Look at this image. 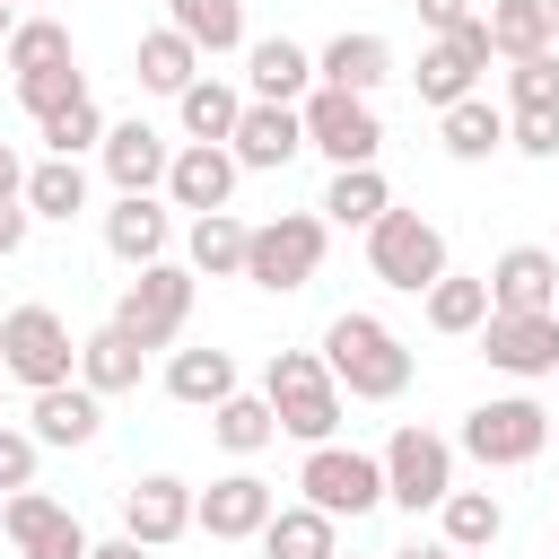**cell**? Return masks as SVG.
<instances>
[{
  "mask_svg": "<svg viewBox=\"0 0 559 559\" xmlns=\"http://www.w3.org/2000/svg\"><path fill=\"white\" fill-rule=\"evenodd\" d=\"M96 157H105V183H114V192H166V166H175L166 131L140 122V114H131V122H105Z\"/></svg>",
  "mask_w": 559,
  "mask_h": 559,
  "instance_id": "14",
  "label": "cell"
},
{
  "mask_svg": "<svg viewBox=\"0 0 559 559\" xmlns=\"http://www.w3.org/2000/svg\"><path fill=\"white\" fill-rule=\"evenodd\" d=\"M192 271L183 262H148V271H131L122 280V297H114V314L105 323H122L140 349H175L183 341V323H192Z\"/></svg>",
  "mask_w": 559,
  "mask_h": 559,
  "instance_id": "6",
  "label": "cell"
},
{
  "mask_svg": "<svg viewBox=\"0 0 559 559\" xmlns=\"http://www.w3.org/2000/svg\"><path fill=\"white\" fill-rule=\"evenodd\" d=\"M550 384H559V376H550Z\"/></svg>",
  "mask_w": 559,
  "mask_h": 559,
  "instance_id": "55",
  "label": "cell"
},
{
  "mask_svg": "<svg viewBox=\"0 0 559 559\" xmlns=\"http://www.w3.org/2000/svg\"><path fill=\"white\" fill-rule=\"evenodd\" d=\"M384 210H393V192H384L376 166H332V183H323V227H376Z\"/></svg>",
  "mask_w": 559,
  "mask_h": 559,
  "instance_id": "34",
  "label": "cell"
},
{
  "mask_svg": "<svg viewBox=\"0 0 559 559\" xmlns=\"http://www.w3.org/2000/svg\"><path fill=\"white\" fill-rule=\"evenodd\" d=\"M35 463H44V445L0 419V489H35Z\"/></svg>",
  "mask_w": 559,
  "mask_h": 559,
  "instance_id": "42",
  "label": "cell"
},
{
  "mask_svg": "<svg viewBox=\"0 0 559 559\" xmlns=\"http://www.w3.org/2000/svg\"><path fill=\"white\" fill-rule=\"evenodd\" d=\"M9 9H17V0H9Z\"/></svg>",
  "mask_w": 559,
  "mask_h": 559,
  "instance_id": "54",
  "label": "cell"
},
{
  "mask_svg": "<svg viewBox=\"0 0 559 559\" xmlns=\"http://www.w3.org/2000/svg\"><path fill=\"white\" fill-rule=\"evenodd\" d=\"M17 559H52V550H17Z\"/></svg>",
  "mask_w": 559,
  "mask_h": 559,
  "instance_id": "51",
  "label": "cell"
},
{
  "mask_svg": "<svg viewBox=\"0 0 559 559\" xmlns=\"http://www.w3.org/2000/svg\"><path fill=\"white\" fill-rule=\"evenodd\" d=\"M384 559H463V550H445V542H411V550H384Z\"/></svg>",
  "mask_w": 559,
  "mask_h": 559,
  "instance_id": "48",
  "label": "cell"
},
{
  "mask_svg": "<svg viewBox=\"0 0 559 559\" xmlns=\"http://www.w3.org/2000/svg\"><path fill=\"white\" fill-rule=\"evenodd\" d=\"M131 79H140L148 96H183V87L201 79V52H192L175 26H148V35H140V61H131Z\"/></svg>",
  "mask_w": 559,
  "mask_h": 559,
  "instance_id": "32",
  "label": "cell"
},
{
  "mask_svg": "<svg viewBox=\"0 0 559 559\" xmlns=\"http://www.w3.org/2000/svg\"><path fill=\"white\" fill-rule=\"evenodd\" d=\"M253 542H262V559H332V550H341V524L297 498V507H271V524H262Z\"/></svg>",
  "mask_w": 559,
  "mask_h": 559,
  "instance_id": "29",
  "label": "cell"
},
{
  "mask_svg": "<svg viewBox=\"0 0 559 559\" xmlns=\"http://www.w3.org/2000/svg\"><path fill=\"white\" fill-rule=\"evenodd\" d=\"M236 157L227 148H201V140H183L175 148V166H166V210H192V218H210V210H227L236 201Z\"/></svg>",
  "mask_w": 559,
  "mask_h": 559,
  "instance_id": "20",
  "label": "cell"
},
{
  "mask_svg": "<svg viewBox=\"0 0 559 559\" xmlns=\"http://www.w3.org/2000/svg\"><path fill=\"white\" fill-rule=\"evenodd\" d=\"M17 192H26V157L0 140V201H17Z\"/></svg>",
  "mask_w": 559,
  "mask_h": 559,
  "instance_id": "46",
  "label": "cell"
},
{
  "mask_svg": "<svg viewBox=\"0 0 559 559\" xmlns=\"http://www.w3.org/2000/svg\"><path fill=\"white\" fill-rule=\"evenodd\" d=\"M79 376V341L52 306H17L0 314V384H26V393H52Z\"/></svg>",
  "mask_w": 559,
  "mask_h": 559,
  "instance_id": "5",
  "label": "cell"
},
{
  "mask_svg": "<svg viewBox=\"0 0 559 559\" xmlns=\"http://www.w3.org/2000/svg\"><path fill=\"white\" fill-rule=\"evenodd\" d=\"M166 393L192 402V411H218V402L236 393V358H227V349H175V358H166Z\"/></svg>",
  "mask_w": 559,
  "mask_h": 559,
  "instance_id": "35",
  "label": "cell"
},
{
  "mask_svg": "<svg viewBox=\"0 0 559 559\" xmlns=\"http://www.w3.org/2000/svg\"><path fill=\"white\" fill-rule=\"evenodd\" d=\"M376 463H384V498L411 507V515L445 507V489H454V437H437V428H419V419H402Z\"/></svg>",
  "mask_w": 559,
  "mask_h": 559,
  "instance_id": "8",
  "label": "cell"
},
{
  "mask_svg": "<svg viewBox=\"0 0 559 559\" xmlns=\"http://www.w3.org/2000/svg\"><path fill=\"white\" fill-rule=\"evenodd\" d=\"M472 341H480V358H489L498 376H515V384L559 376V314H489Z\"/></svg>",
  "mask_w": 559,
  "mask_h": 559,
  "instance_id": "11",
  "label": "cell"
},
{
  "mask_svg": "<svg viewBox=\"0 0 559 559\" xmlns=\"http://www.w3.org/2000/svg\"><path fill=\"white\" fill-rule=\"evenodd\" d=\"M480 70H489V35H480V17H472L463 35H428L411 79H419V105H437V114H445V105H463V96L480 87Z\"/></svg>",
  "mask_w": 559,
  "mask_h": 559,
  "instance_id": "12",
  "label": "cell"
},
{
  "mask_svg": "<svg viewBox=\"0 0 559 559\" xmlns=\"http://www.w3.org/2000/svg\"><path fill=\"white\" fill-rule=\"evenodd\" d=\"M411 9H419V26H428V35H463V26L480 17V0H411Z\"/></svg>",
  "mask_w": 559,
  "mask_h": 559,
  "instance_id": "44",
  "label": "cell"
},
{
  "mask_svg": "<svg viewBox=\"0 0 559 559\" xmlns=\"http://www.w3.org/2000/svg\"><path fill=\"white\" fill-rule=\"evenodd\" d=\"M271 507H280V489H271L262 472H227V480L192 489V524H201L210 542H253V533L271 524Z\"/></svg>",
  "mask_w": 559,
  "mask_h": 559,
  "instance_id": "13",
  "label": "cell"
},
{
  "mask_svg": "<svg viewBox=\"0 0 559 559\" xmlns=\"http://www.w3.org/2000/svg\"><path fill=\"white\" fill-rule=\"evenodd\" d=\"M210 437H218L227 454H262V445L280 437V419H271V402H262V393H245V384H236V393L210 411Z\"/></svg>",
  "mask_w": 559,
  "mask_h": 559,
  "instance_id": "38",
  "label": "cell"
},
{
  "mask_svg": "<svg viewBox=\"0 0 559 559\" xmlns=\"http://www.w3.org/2000/svg\"><path fill=\"white\" fill-rule=\"evenodd\" d=\"M175 122H183V140L227 148V140H236V122H245V87H227L218 70H201V79L175 96Z\"/></svg>",
  "mask_w": 559,
  "mask_h": 559,
  "instance_id": "25",
  "label": "cell"
},
{
  "mask_svg": "<svg viewBox=\"0 0 559 559\" xmlns=\"http://www.w3.org/2000/svg\"><path fill=\"white\" fill-rule=\"evenodd\" d=\"M550 445H559V411H550Z\"/></svg>",
  "mask_w": 559,
  "mask_h": 559,
  "instance_id": "52",
  "label": "cell"
},
{
  "mask_svg": "<svg viewBox=\"0 0 559 559\" xmlns=\"http://www.w3.org/2000/svg\"><path fill=\"white\" fill-rule=\"evenodd\" d=\"M472 463H489V472H515V463H533L542 445H550V411L533 402V393H498V402H480V411H463V437H454Z\"/></svg>",
  "mask_w": 559,
  "mask_h": 559,
  "instance_id": "7",
  "label": "cell"
},
{
  "mask_svg": "<svg viewBox=\"0 0 559 559\" xmlns=\"http://www.w3.org/2000/svg\"><path fill=\"white\" fill-rule=\"evenodd\" d=\"M393 79V44L376 26H341L323 52H314V87H341V96H376Z\"/></svg>",
  "mask_w": 559,
  "mask_h": 559,
  "instance_id": "19",
  "label": "cell"
},
{
  "mask_svg": "<svg viewBox=\"0 0 559 559\" xmlns=\"http://www.w3.org/2000/svg\"><path fill=\"white\" fill-rule=\"evenodd\" d=\"M542 26H550V44H559V0H542Z\"/></svg>",
  "mask_w": 559,
  "mask_h": 559,
  "instance_id": "49",
  "label": "cell"
},
{
  "mask_svg": "<svg viewBox=\"0 0 559 559\" xmlns=\"http://www.w3.org/2000/svg\"><path fill=\"white\" fill-rule=\"evenodd\" d=\"M507 96H515V114H559V52L507 61Z\"/></svg>",
  "mask_w": 559,
  "mask_h": 559,
  "instance_id": "41",
  "label": "cell"
},
{
  "mask_svg": "<svg viewBox=\"0 0 559 559\" xmlns=\"http://www.w3.org/2000/svg\"><path fill=\"white\" fill-rule=\"evenodd\" d=\"M0 533L17 542V550H52V559H87V524L61 507V498H44V489H9V507H0Z\"/></svg>",
  "mask_w": 559,
  "mask_h": 559,
  "instance_id": "18",
  "label": "cell"
},
{
  "mask_svg": "<svg viewBox=\"0 0 559 559\" xmlns=\"http://www.w3.org/2000/svg\"><path fill=\"white\" fill-rule=\"evenodd\" d=\"M323 245H332V227H323L314 210H280V218H262V227L245 236V280H253L262 297H297V288L323 271Z\"/></svg>",
  "mask_w": 559,
  "mask_h": 559,
  "instance_id": "3",
  "label": "cell"
},
{
  "mask_svg": "<svg viewBox=\"0 0 559 559\" xmlns=\"http://www.w3.org/2000/svg\"><path fill=\"white\" fill-rule=\"evenodd\" d=\"M367 271L384 280V288H402V297H428L454 262H445V227L437 218H419V210H384L376 227H367Z\"/></svg>",
  "mask_w": 559,
  "mask_h": 559,
  "instance_id": "4",
  "label": "cell"
},
{
  "mask_svg": "<svg viewBox=\"0 0 559 559\" xmlns=\"http://www.w3.org/2000/svg\"><path fill=\"white\" fill-rule=\"evenodd\" d=\"M297 122H306V148H323L332 166H376V148H384L376 96H341V87H314V96L297 105Z\"/></svg>",
  "mask_w": 559,
  "mask_h": 559,
  "instance_id": "10",
  "label": "cell"
},
{
  "mask_svg": "<svg viewBox=\"0 0 559 559\" xmlns=\"http://www.w3.org/2000/svg\"><path fill=\"white\" fill-rule=\"evenodd\" d=\"M245 218L236 210H210V218H192V236H183V271L192 280H245Z\"/></svg>",
  "mask_w": 559,
  "mask_h": 559,
  "instance_id": "26",
  "label": "cell"
},
{
  "mask_svg": "<svg viewBox=\"0 0 559 559\" xmlns=\"http://www.w3.org/2000/svg\"><path fill=\"white\" fill-rule=\"evenodd\" d=\"M79 96H87V70H79V61L17 79V105H26V122H52V114H61V105H79Z\"/></svg>",
  "mask_w": 559,
  "mask_h": 559,
  "instance_id": "39",
  "label": "cell"
},
{
  "mask_svg": "<svg viewBox=\"0 0 559 559\" xmlns=\"http://www.w3.org/2000/svg\"><path fill=\"white\" fill-rule=\"evenodd\" d=\"M245 105H306L314 96V52L306 44H288V35H262V44H245Z\"/></svg>",
  "mask_w": 559,
  "mask_h": 559,
  "instance_id": "21",
  "label": "cell"
},
{
  "mask_svg": "<svg viewBox=\"0 0 559 559\" xmlns=\"http://www.w3.org/2000/svg\"><path fill=\"white\" fill-rule=\"evenodd\" d=\"M17 201H26V218H61L70 227L87 210V166L79 157H44V166H26V192Z\"/></svg>",
  "mask_w": 559,
  "mask_h": 559,
  "instance_id": "33",
  "label": "cell"
},
{
  "mask_svg": "<svg viewBox=\"0 0 559 559\" xmlns=\"http://www.w3.org/2000/svg\"><path fill=\"white\" fill-rule=\"evenodd\" d=\"M480 288H489V314H550V297H559V262H550L542 245H507V253L480 271Z\"/></svg>",
  "mask_w": 559,
  "mask_h": 559,
  "instance_id": "17",
  "label": "cell"
},
{
  "mask_svg": "<svg viewBox=\"0 0 559 559\" xmlns=\"http://www.w3.org/2000/svg\"><path fill=\"white\" fill-rule=\"evenodd\" d=\"M122 533H131L140 550H166V542H183V533H192V480H175V472H148V480H131V489H122Z\"/></svg>",
  "mask_w": 559,
  "mask_h": 559,
  "instance_id": "15",
  "label": "cell"
},
{
  "mask_svg": "<svg viewBox=\"0 0 559 559\" xmlns=\"http://www.w3.org/2000/svg\"><path fill=\"white\" fill-rule=\"evenodd\" d=\"M262 402H271L280 437H297V445H332V428H341V384H332V367L314 349H271Z\"/></svg>",
  "mask_w": 559,
  "mask_h": 559,
  "instance_id": "2",
  "label": "cell"
},
{
  "mask_svg": "<svg viewBox=\"0 0 559 559\" xmlns=\"http://www.w3.org/2000/svg\"><path fill=\"white\" fill-rule=\"evenodd\" d=\"M297 489H306V507L314 515H367V507H384V463L376 454H358V445H306V463H297Z\"/></svg>",
  "mask_w": 559,
  "mask_h": 559,
  "instance_id": "9",
  "label": "cell"
},
{
  "mask_svg": "<svg viewBox=\"0 0 559 559\" xmlns=\"http://www.w3.org/2000/svg\"><path fill=\"white\" fill-rule=\"evenodd\" d=\"M35 131H44V148H52V157H79V148H96V140H105V105H96V96H79V105H61V114H52V122H35Z\"/></svg>",
  "mask_w": 559,
  "mask_h": 559,
  "instance_id": "40",
  "label": "cell"
},
{
  "mask_svg": "<svg viewBox=\"0 0 559 559\" xmlns=\"http://www.w3.org/2000/svg\"><path fill=\"white\" fill-rule=\"evenodd\" d=\"M87 559H148V550H140L131 533H114V542H87Z\"/></svg>",
  "mask_w": 559,
  "mask_h": 559,
  "instance_id": "47",
  "label": "cell"
},
{
  "mask_svg": "<svg viewBox=\"0 0 559 559\" xmlns=\"http://www.w3.org/2000/svg\"><path fill=\"white\" fill-rule=\"evenodd\" d=\"M507 148L515 157H559V114H507Z\"/></svg>",
  "mask_w": 559,
  "mask_h": 559,
  "instance_id": "43",
  "label": "cell"
},
{
  "mask_svg": "<svg viewBox=\"0 0 559 559\" xmlns=\"http://www.w3.org/2000/svg\"><path fill=\"white\" fill-rule=\"evenodd\" d=\"M550 314H559V297H550Z\"/></svg>",
  "mask_w": 559,
  "mask_h": 559,
  "instance_id": "53",
  "label": "cell"
},
{
  "mask_svg": "<svg viewBox=\"0 0 559 559\" xmlns=\"http://www.w3.org/2000/svg\"><path fill=\"white\" fill-rule=\"evenodd\" d=\"M297 148H306L297 105H245V122H236V140H227V157H236L245 175H280Z\"/></svg>",
  "mask_w": 559,
  "mask_h": 559,
  "instance_id": "22",
  "label": "cell"
},
{
  "mask_svg": "<svg viewBox=\"0 0 559 559\" xmlns=\"http://www.w3.org/2000/svg\"><path fill=\"white\" fill-rule=\"evenodd\" d=\"M480 35H489V61L559 52V44H550V26H542V0H489V9H480Z\"/></svg>",
  "mask_w": 559,
  "mask_h": 559,
  "instance_id": "31",
  "label": "cell"
},
{
  "mask_svg": "<svg viewBox=\"0 0 559 559\" xmlns=\"http://www.w3.org/2000/svg\"><path fill=\"white\" fill-rule=\"evenodd\" d=\"M26 437L35 445H96L105 437V402L70 376V384H52V393H35V411H26Z\"/></svg>",
  "mask_w": 559,
  "mask_h": 559,
  "instance_id": "23",
  "label": "cell"
},
{
  "mask_svg": "<svg viewBox=\"0 0 559 559\" xmlns=\"http://www.w3.org/2000/svg\"><path fill=\"white\" fill-rule=\"evenodd\" d=\"M437 140H445V157H454V166H480V157H498V148H507V114H498L489 96H463V105H445V114H437Z\"/></svg>",
  "mask_w": 559,
  "mask_h": 559,
  "instance_id": "28",
  "label": "cell"
},
{
  "mask_svg": "<svg viewBox=\"0 0 559 559\" xmlns=\"http://www.w3.org/2000/svg\"><path fill=\"white\" fill-rule=\"evenodd\" d=\"M0 61H9V79H35V70L79 61V52H70V26H61V17H17L9 44H0Z\"/></svg>",
  "mask_w": 559,
  "mask_h": 559,
  "instance_id": "36",
  "label": "cell"
},
{
  "mask_svg": "<svg viewBox=\"0 0 559 559\" xmlns=\"http://www.w3.org/2000/svg\"><path fill=\"white\" fill-rule=\"evenodd\" d=\"M314 358L332 367V384H341L349 402H402V393H411V349H402V332H393L384 314H358V306L332 314Z\"/></svg>",
  "mask_w": 559,
  "mask_h": 559,
  "instance_id": "1",
  "label": "cell"
},
{
  "mask_svg": "<svg viewBox=\"0 0 559 559\" xmlns=\"http://www.w3.org/2000/svg\"><path fill=\"white\" fill-rule=\"evenodd\" d=\"M26 227H35V218H26V201H0V262L26 245Z\"/></svg>",
  "mask_w": 559,
  "mask_h": 559,
  "instance_id": "45",
  "label": "cell"
},
{
  "mask_svg": "<svg viewBox=\"0 0 559 559\" xmlns=\"http://www.w3.org/2000/svg\"><path fill=\"white\" fill-rule=\"evenodd\" d=\"M140 367H148V349H140L122 323H96V332L79 341V384H87L96 402H114V393H140Z\"/></svg>",
  "mask_w": 559,
  "mask_h": 559,
  "instance_id": "24",
  "label": "cell"
},
{
  "mask_svg": "<svg viewBox=\"0 0 559 559\" xmlns=\"http://www.w3.org/2000/svg\"><path fill=\"white\" fill-rule=\"evenodd\" d=\"M419 306H428V332H445V341H472V332L489 323V288H480V280H463V271H445Z\"/></svg>",
  "mask_w": 559,
  "mask_h": 559,
  "instance_id": "37",
  "label": "cell"
},
{
  "mask_svg": "<svg viewBox=\"0 0 559 559\" xmlns=\"http://www.w3.org/2000/svg\"><path fill=\"white\" fill-rule=\"evenodd\" d=\"M332 559H384V550H332Z\"/></svg>",
  "mask_w": 559,
  "mask_h": 559,
  "instance_id": "50",
  "label": "cell"
},
{
  "mask_svg": "<svg viewBox=\"0 0 559 559\" xmlns=\"http://www.w3.org/2000/svg\"><path fill=\"white\" fill-rule=\"evenodd\" d=\"M498 533H507V507H498L489 489H445V507H437V542H445V550L472 559V550H489Z\"/></svg>",
  "mask_w": 559,
  "mask_h": 559,
  "instance_id": "30",
  "label": "cell"
},
{
  "mask_svg": "<svg viewBox=\"0 0 559 559\" xmlns=\"http://www.w3.org/2000/svg\"><path fill=\"white\" fill-rule=\"evenodd\" d=\"M166 26H175L201 61L245 52V0H166Z\"/></svg>",
  "mask_w": 559,
  "mask_h": 559,
  "instance_id": "27",
  "label": "cell"
},
{
  "mask_svg": "<svg viewBox=\"0 0 559 559\" xmlns=\"http://www.w3.org/2000/svg\"><path fill=\"white\" fill-rule=\"evenodd\" d=\"M166 245H175V210H166L157 192H114V210H105V253L131 262V271H148V262H166Z\"/></svg>",
  "mask_w": 559,
  "mask_h": 559,
  "instance_id": "16",
  "label": "cell"
}]
</instances>
